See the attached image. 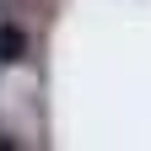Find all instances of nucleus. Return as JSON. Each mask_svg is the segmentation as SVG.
<instances>
[{
	"instance_id": "f257e3e1",
	"label": "nucleus",
	"mask_w": 151,
	"mask_h": 151,
	"mask_svg": "<svg viewBox=\"0 0 151 151\" xmlns=\"http://www.w3.org/2000/svg\"><path fill=\"white\" fill-rule=\"evenodd\" d=\"M27 54V32L22 27H0V65H16Z\"/></svg>"
}]
</instances>
